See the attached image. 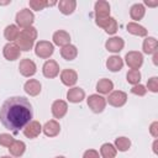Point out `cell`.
I'll return each instance as SVG.
<instances>
[{
  "label": "cell",
  "mask_w": 158,
  "mask_h": 158,
  "mask_svg": "<svg viewBox=\"0 0 158 158\" xmlns=\"http://www.w3.org/2000/svg\"><path fill=\"white\" fill-rule=\"evenodd\" d=\"M147 89L152 93H158V78L157 77H152V78L148 79Z\"/></svg>",
  "instance_id": "obj_35"
},
{
  "label": "cell",
  "mask_w": 158,
  "mask_h": 158,
  "mask_svg": "<svg viewBox=\"0 0 158 158\" xmlns=\"http://www.w3.org/2000/svg\"><path fill=\"white\" fill-rule=\"evenodd\" d=\"M15 20H16L17 27L26 28V27L32 26V23L35 21V15L30 9H22L16 14V19Z\"/></svg>",
  "instance_id": "obj_3"
},
{
  "label": "cell",
  "mask_w": 158,
  "mask_h": 158,
  "mask_svg": "<svg viewBox=\"0 0 158 158\" xmlns=\"http://www.w3.org/2000/svg\"><path fill=\"white\" fill-rule=\"evenodd\" d=\"M60 56L65 60H73L78 56V49L74 44H67L60 48Z\"/></svg>",
  "instance_id": "obj_23"
},
{
  "label": "cell",
  "mask_w": 158,
  "mask_h": 158,
  "mask_svg": "<svg viewBox=\"0 0 158 158\" xmlns=\"http://www.w3.org/2000/svg\"><path fill=\"white\" fill-rule=\"evenodd\" d=\"M42 132V126L38 121H31L28 122L23 128V135L27 138H36Z\"/></svg>",
  "instance_id": "obj_14"
},
{
  "label": "cell",
  "mask_w": 158,
  "mask_h": 158,
  "mask_svg": "<svg viewBox=\"0 0 158 158\" xmlns=\"http://www.w3.org/2000/svg\"><path fill=\"white\" fill-rule=\"evenodd\" d=\"M2 54L5 57V59L7 60H16L20 58V54H21V51L20 48L16 46V43H6L2 48Z\"/></svg>",
  "instance_id": "obj_12"
},
{
  "label": "cell",
  "mask_w": 158,
  "mask_h": 158,
  "mask_svg": "<svg viewBox=\"0 0 158 158\" xmlns=\"http://www.w3.org/2000/svg\"><path fill=\"white\" fill-rule=\"evenodd\" d=\"M20 36V30L17 27V25H9L5 27L4 30V37L9 41V42H12V41H16Z\"/></svg>",
  "instance_id": "obj_28"
},
{
  "label": "cell",
  "mask_w": 158,
  "mask_h": 158,
  "mask_svg": "<svg viewBox=\"0 0 158 158\" xmlns=\"http://www.w3.org/2000/svg\"><path fill=\"white\" fill-rule=\"evenodd\" d=\"M0 158H11L10 156H2V157H0Z\"/></svg>",
  "instance_id": "obj_43"
},
{
  "label": "cell",
  "mask_w": 158,
  "mask_h": 158,
  "mask_svg": "<svg viewBox=\"0 0 158 158\" xmlns=\"http://www.w3.org/2000/svg\"><path fill=\"white\" fill-rule=\"evenodd\" d=\"M41 88L42 85L37 79H28L23 85V90L30 96H37L41 93Z\"/></svg>",
  "instance_id": "obj_20"
},
{
  "label": "cell",
  "mask_w": 158,
  "mask_h": 158,
  "mask_svg": "<svg viewBox=\"0 0 158 158\" xmlns=\"http://www.w3.org/2000/svg\"><path fill=\"white\" fill-rule=\"evenodd\" d=\"M36 38H37V30L33 26L22 28L20 31L19 38L16 40V46L20 48V51L28 52L30 49H32Z\"/></svg>",
  "instance_id": "obj_2"
},
{
  "label": "cell",
  "mask_w": 158,
  "mask_h": 158,
  "mask_svg": "<svg viewBox=\"0 0 158 158\" xmlns=\"http://www.w3.org/2000/svg\"><path fill=\"white\" fill-rule=\"evenodd\" d=\"M106 67L110 72H118L123 67V59L120 56H111L106 60Z\"/></svg>",
  "instance_id": "obj_21"
},
{
  "label": "cell",
  "mask_w": 158,
  "mask_h": 158,
  "mask_svg": "<svg viewBox=\"0 0 158 158\" xmlns=\"http://www.w3.org/2000/svg\"><path fill=\"white\" fill-rule=\"evenodd\" d=\"M6 4H10V0H7V1H0V5H6Z\"/></svg>",
  "instance_id": "obj_42"
},
{
  "label": "cell",
  "mask_w": 158,
  "mask_h": 158,
  "mask_svg": "<svg viewBox=\"0 0 158 158\" xmlns=\"http://www.w3.org/2000/svg\"><path fill=\"white\" fill-rule=\"evenodd\" d=\"M42 73L46 78L48 79H53L59 74V65L56 60L53 59H48L44 62L43 67H42Z\"/></svg>",
  "instance_id": "obj_11"
},
{
  "label": "cell",
  "mask_w": 158,
  "mask_h": 158,
  "mask_svg": "<svg viewBox=\"0 0 158 158\" xmlns=\"http://www.w3.org/2000/svg\"><path fill=\"white\" fill-rule=\"evenodd\" d=\"M94 12H95V20L110 17V4L105 0L96 1L94 6Z\"/></svg>",
  "instance_id": "obj_10"
},
{
  "label": "cell",
  "mask_w": 158,
  "mask_h": 158,
  "mask_svg": "<svg viewBox=\"0 0 158 158\" xmlns=\"http://www.w3.org/2000/svg\"><path fill=\"white\" fill-rule=\"evenodd\" d=\"M96 25L101 28L105 30L106 33L109 35H115L118 30V25H117V21L114 19V17H106V19H100V20H95Z\"/></svg>",
  "instance_id": "obj_9"
},
{
  "label": "cell",
  "mask_w": 158,
  "mask_h": 158,
  "mask_svg": "<svg viewBox=\"0 0 158 158\" xmlns=\"http://www.w3.org/2000/svg\"><path fill=\"white\" fill-rule=\"evenodd\" d=\"M131 93L135 94V95H137V96H144L146 93H147V89H146V86L142 85V84H136V85L132 86Z\"/></svg>",
  "instance_id": "obj_36"
},
{
  "label": "cell",
  "mask_w": 158,
  "mask_h": 158,
  "mask_svg": "<svg viewBox=\"0 0 158 158\" xmlns=\"http://www.w3.org/2000/svg\"><path fill=\"white\" fill-rule=\"evenodd\" d=\"M86 104L89 106V109L95 112V114H100L104 111L105 106H106V99L99 94H91L89 95V98L86 99Z\"/></svg>",
  "instance_id": "obj_4"
},
{
  "label": "cell",
  "mask_w": 158,
  "mask_h": 158,
  "mask_svg": "<svg viewBox=\"0 0 158 158\" xmlns=\"http://www.w3.org/2000/svg\"><path fill=\"white\" fill-rule=\"evenodd\" d=\"M25 151H26V144H25V142L17 141V139H15V141L11 143V146L9 147V152H10V154H11L12 157H21V156L25 153Z\"/></svg>",
  "instance_id": "obj_24"
},
{
  "label": "cell",
  "mask_w": 158,
  "mask_h": 158,
  "mask_svg": "<svg viewBox=\"0 0 158 158\" xmlns=\"http://www.w3.org/2000/svg\"><path fill=\"white\" fill-rule=\"evenodd\" d=\"M112 89H114V83L107 78H102L96 83V90L100 94H110Z\"/></svg>",
  "instance_id": "obj_25"
},
{
  "label": "cell",
  "mask_w": 158,
  "mask_h": 158,
  "mask_svg": "<svg viewBox=\"0 0 158 158\" xmlns=\"http://www.w3.org/2000/svg\"><path fill=\"white\" fill-rule=\"evenodd\" d=\"M117 154V149L111 143H104L100 147V156L102 158H115Z\"/></svg>",
  "instance_id": "obj_30"
},
{
  "label": "cell",
  "mask_w": 158,
  "mask_h": 158,
  "mask_svg": "<svg viewBox=\"0 0 158 158\" xmlns=\"http://www.w3.org/2000/svg\"><path fill=\"white\" fill-rule=\"evenodd\" d=\"M56 158H65L64 156H58V157H56Z\"/></svg>",
  "instance_id": "obj_44"
},
{
  "label": "cell",
  "mask_w": 158,
  "mask_h": 158,
  "mask_svg": "<svg viewBox=\"0 0 158 158\" xmlns=\"http://www.w3.org/2000/svg\"><path fill=\"white\" fill-rule=\"evenodd\" d=\"M149 132H151V135H152L154 138L158 137V122H157V121H154V122L151 123V126H149Z\"/></svg>",
  "instance_id": "obj_38"
},
{
  "label": "cell",
  "mask_w": 158,
  "mask_h": 158,
  "mask_svg": "<svg viewBox=\"0 0 158 158\" xmlns=\"http://www.w3.org/2000/svg\"><path fill=\"white\" fill-rule=\"evenodd\" d=\"M54 52V47L49 41H40L35 46V53L42 59L49 58Z\"/></svg>",
  "instance_id": "obj_5"
},
{
  "label": "cell",
  "mask_w": 158,
  "mask_h": 158,
  "mask_svg": "<svg viewBox=\"0 0 158 158\" xmlns=\"http://www.w3.org/2000/svg\"><path fill=\"white\" fill-rule=\"evenodd\" d=\"M85 98V91L81 89V88H78V86H73L68 90L67 93V99L69 102H73V104H77V102H80L83 101Z\"/></svg>",
  "instance_id": "obj_19"
},
{
  "label": "cell",
  "mask_w": 158,
  "mask_h": 158,
  "mask_svg": "<svg viewBox=\"0 0 158 158\" xmlns=\"http://www.w3.org/2000/svg\"><path fill=\"white\" fill-rule=\"evenodd\" d=\"M131 147V141L127 137H117L115 139V148L120 152H126Z\"/></svg>",
  "instance_id": "obj_31"
},
{
  "label": "cell",
  "mask_w": 158,
  "mask_h": 158,
  "mask_svg": "<svg viewBox=\"0 0 158 158\" xmlns=\"http://www.w3.org/2000/svg\"><path fill=\"white\" fill-rule=\"evenodd\" d=\"M126 28L131 35H135V36H138V37H146L147 36V30L137 22H128Z\"/></svg>",
  "instance_id": "obj_27"
},
{
  "label": "cell",
  "mask_w": 158,
  "mask_h": 158,
  "mask_svg": "<svg viewBox=\"0 0 158 158\" xmlns=\"http://www.w3.org/2000/svg\"><path fill=\"white\" fill-rule=\"evenodd\" d=\"M51 111L54 118H62L68 111V104L64 100H56L51 106Z\"/></svg>",
  "instance_id": "obj_13"
},
{
  "label": "cell",
  "mask_w": 158,
  "mask_h": 158,
  "mask_svg": "<svg viewBox=\"0 0 158 158\" xmlns=\"http://www.w3.org/2000/svg\"><path fill=\"white\" fill-rule=\"evenodd\" d=\"M42 131L47 137H56L60 132V125L56 120H49L44 123V126L42 127Z\"/></svg>",
  "instance_id": "obj_18"
},
{
  "label": "cell",
  "mask_w": 158,
  "mask_h": 158,
  "mask_svg": "<svg viewBox=\"0 0 158 158\" xmlns=\"http://www.w3.org/2000/svg\"><path fill=\"white\" fill-rule=\"evenodd\" d=\"M123 46H125V41L121 37H117V36L109 38L105 42V48L109 52H112V53H118L120 51H122Z\"/></svg>",
  "instance_id": "obj_15"
},
{
  "label": "cell",
  "mask_w": 158,
  "mask_h": 158,
  "mask_svg": "<svg viewBox=\"0 0 158 158\" xmlns=\"http://www.w3.org/2000/svg\"><path fill=\"white\" fill-rule=\"evenodd\" d=\"M19 72H20L21 75H23L26 78H30V77L35 75L36 72H37L36 63L33 60H31L30 58H25L19 64Z\"/></svg>",
  "instance_id": "obj_8"
},
{
  "label": "cell",
  "mask_w": 158,
  "mask_h": 158,
  "mask_svg": "<svg viewBox=\"0 0 158 158\" xmlns=\"http://www.w3.org/2000/svg\"><path fill=\"white\" fill-rule=\"evenodd\" d=\"M60 81L67 86H73L78 81V74L74 69H63L60 72Z\"/></svg>",
  "instance_id": "obj_17"
},
{
  "label": "cell",
  "mask_w": 158,
  "mask_h": 158,
  "mask_svg": "<svg viewBox=\"0 0 158 158\" xmlns=\"http://www.w3.org/2000/svg\"><path fill=\"white\" fill-rule=\"evenodd\" d=\"M83 158H100V154L96 149H88L84 152Z\"/></svg>",
  "instance_id": "obj_37"
},
{
  "label": "cell",
  "mask_w": 158,
  "mask_h": 158,
  "mask_svg": "<svg viewBox=\"0 0 158 158\" xmlns=\"http://www.w3.org/2000/svg\"><path fill=\"white\" fill-rule=\"evenodd\" d=\"M144 14H146V9H144L143 4H133L131 6V9H130V16L135 21L142 20Z\"/></svg>",
  "instance_id": "obj_26"
},
{
  "label": "cell",
  "mask_w": 158,
  "mask_h": 158,
  "mask_svg": "<svg viewBox=\"0 0 158 158\" xmlns=\"http://www.w3.org/2000/svg\"><path fill=\"white\" fill-rule=\"evenodd\" d=\"M126 80H127V83H130L132 85L139 84V81H141V73H139V70H136V69L128 70L127 74H126Z\"/></svg>",
  "instance_id": "obj_32"
},
{
  "label": "cell",
  "mask_w": 158,
  "mask_h": 158,
  "mask_svg": "<svg viewBox=\"0 0 158 158\" xmlns=\"http://www.w3.org/2000/svg\"><path fill=\"white\" fill-rule=\"evenodd\" d=\"M158 42L154 37H147L142 43V49L146 54H153L157 51Z\"/></svg>",
  "instance_id": "obj_29"
},
{
  "label": "cell",
  "mask_w": 158,
  "mask_h": 158,
  "mask_svg": "<svg viewBox=\"0 0 158 158\" xmlns=\"http://www.w3.org/2000/svg\"><path fill=\"white\" fill-rule=\"evenodd\" d=\"M125 60H126V64H127L131 69L138 70V69L142 67V64H143V56H142L141 52L130 51V52L126 53Z\"/></svg>",
  "instance_id": "obj_6"
},
{
  "label": "cell",
  "mask_w": 158,
  "mask_h": 158,
  "mask_svg": "<svg viewBox=\"0 0 158 158\" xmlns=\"http://www.w3.org/2000/svg\"><path fill=\"white\" fill-rule=\"evenodd\" d=\"M144 4H146V5H148V6H152V7H154V6H157V5H158V1H154V2H151V1H148V0H146V1H144Z\"/></svg>",
  "instance_id": "obj_40"
},
{
  "label": "cell",
  "mask_w": 158,
  "mask_h": 158,
  "mask_svg": "<svg viewBox=\"0 0 158 158\" xmlns=\"http://www.w3.org/2000/svg\"><path fill=\"white\" fill-rule=\"evenodd\" d=\"M14 141L15 139H14V137L10 133H0V146L10 147Z\"/></svg>",
  "instance_id": "obj_34"
},
{
  "label": "cell",
  "mask_w": 158,
  "mask_h": 158,
  "mask_svg": "<svg viewBox=\"0 0 158 158\" xmlns=\"http://www.w3.org/2000/svg\"><path fill=\"white\" fill-rule=\"evenodd\" d=\"M33 110L31 102L23 96H11L6 99L0 109V122L2 126L16 133L31 122Z\"/></svg>",
  "instance_id": "obj_1"
},
{
  "label": "cell",
  "mask_w": 158,
  "mask_h": 158,
  "mask_svg": "<svg viewBox=\"0 0 158 158\" xmlns=\"http://www.w3.org/2000/svg\"><path fill=\"white\" fill-rule=\"evenodd\" d=\"M53 43L59 47H64L67 44H70V35L64 30H58L52 36Z\"/></svg>",
  "instance_id": "obj_16"
},
{
  "label": "cell",
  "mask_w": 158,
  "mask_h": 158,
  "mask_svg": "<svg viewBox=\"0 0 158 158\" xmlns=\"http://www.w3.org/2000/svg\"><path fill=\"white\" fill-rule=\"evenodd\" d=\"M58 7L63 15H70L74 12L77 7V1L75 0H60L58 2Z\"/></svg>",
  "instance_id": "obj_22"
},
{
  "label": "cell",
  "mask_w": 158,
  "mask_h": 158,
  "mask_svg": "<svg viewBox=\"0 0 158 158\" xmlns=\"http://www.w3.org/2000/svg\"><path fill=\"white\" fill-rule=\"evenodd\" d=\"M156 147H157V141H154V143H153V152H154V153H157Z\"/></svg>",
  "instance_id": "obj_41"
},
{
  "label": "cell",
  "mask_w": 158,
  "mask_h": 158,
  "mask_svg": "<svg viewBox=\"0 0 158 158\" xmlns=\"http://www.w3.org/2000/svg\"><path fill=\"white\" fill-rule=\"evenodd\" d=\"M153 64L154 65H158V52L157 51L153 53Z\"/></svg>",
  "instance_id": "obj_39"
},
{
  "label": "cell",
  "mask_w": 158,
  "mask_h": 158,
  "mask_svg": "<svg viewBox=\"0 0 158 158\" xmlns=\"http://www.w3.org/2000/svg\"><path fill=\"white\" fill-rule=\"evenodd\" d=\"M28 4H30V7L32 10H36V11H41L47 6L46 0H30Z\"/></svg>",
  "instance_id": "obj_33"
},
{
  "label": "cell",
  "mask_w": 158,
  "mask_h": 158,
  "mask_svg": "<svg viewBox=\"0 0 158 158\" xmlns=\"http://www.w3.org/2000/svg\"><path fill=\"white\" fill-rule=\"evenodd\" d=\"M127 101V94L121 90H115L109 94V98L106 99V102L114 107H121L126 104Z\"/></svg>",
  "instance_id": "obj_7"
}]
</instances>
